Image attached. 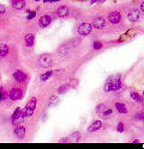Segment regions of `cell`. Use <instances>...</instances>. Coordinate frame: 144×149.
I'll use <instances>...</instances> for the list:
<instances>
[{
  "label": "cell",
  "mask_w": 144,
  "mask_h": 149,
  "mask_svg": "<svg viewBox=\"0 0 144 149\" xmlns=\"http://www.w3.org/2000/svg\"><path fill=\"white\" fill-rule=\"evenodd\" d=\"M117 130H118L119 132H123V131H124V124L123 123H119L118 126H117Z\"/></svg>",
  "instance_id": "484cf974"
},
{
  "label": "cell",
  "mask_w": 144,
  "mask_h": 149,
  "mask_svg": "<svg viewBox=\"0 0 144 149\" xmlns=\"http://www.w3.org/2000/svg\"><path fill=\"white\" fill-rule=\"evenodd\" d=\"M15 135H16L18 138H23L24 135H25V128L24 126H17L15 129Z\"/></svg>",
  "instance_id": "30bf717a"
},
{
  "label": "cell",
  "mask_w": 144,
  "mask_h": 149,
  "mask_svg": "<svg viewBox=\"0 0 144 149\" xmlns=\"http://www.w3.org/2000/svg\"><path fill=\"white\" fill-rule=\"evenodd\" d=\"M35 107H36V99H35V98H32V99H30V100L28 101L26 106L24 107V110H23L24 116H25V117H30V116L34 113Z\"/></svg>",
  "instance_id": "7a4b0ae2"
},
{
  "label": "cell",
  "mask_w": 144,
  "mask_h": 149,
  "mask_svg": "<svg viewBox=\"0 0 144 149\" xmlns=\"http://www.w3.org/2000/svg\"><path fill=\"white\" fill-rule=\"evenodd\" d=\"M127 18H128V20L131 22V23H136V22H138V19H139V11L131 10L130 12L127 13Z\"/></svg>",
  "instance_id": "8992f818"
},
{
  "label": "cell",
  "mask_w": 144,
  "mask_h": 149,
  "mask_svg": "<svg viewBox=\"0 0 144 149\" xmlns=\"http://www.w3.org/2000/svg\"><path fill=\"white\" fill-rule=\"evenodd\" d=\"M68 88H70V86H68V85H64V86H61V87H59L58 92H59V93H65Z\"/></svg>",
  "instance_id": "7402d4cb"
},
{
  "label": "cell",
  "mask_w": 144,
  "mask_h": 149,
  "mask_svg": "<svg viewBox=\"0 0 144 149\" xmlns=\"http://www.w3.org/2000/svg\"><path fill=\"white\" fill-rule=\"evenodd\" d=\"M141 11H142V12H144V1L141 4Z\"/></svg>",
  "instance_id": "1f68e13d"
},
{
  "label": "cell",
  "mask_w": 144,
  "mask_h": 149,
  "mask_svg": "<svg viewBox=\"0 0 144 149\" xmlns=\"http://www.w3.org/2000/svg\"><path fill=\"white\" fill-rule=\"evenodd\" d=\"M35 42V35L29 34L25 36V45L26 47H31Z\"/></svg>",
  "instance_id": "7c38bea8"
},
{
  "label": "cell",
  "mask_w": 144,
  "mask_h": 149,
  "mask_svg": "<svg viewBox=\"0 0 144 149\" xmlns=\"http://www.w3.org/2000/svg\"><path fill=\"white\" fill-rule=\"evenodd\" d=\"M92 30V24L90 23H82L78 25V29H77V32H78L81 36H88V35L91 32Z\"/></svg>",
  "instance_id": "6da1fadb"
},
{
  "label": "cell",
  "mask_w": 144,
  "mask_h": 149,
  "mask_svg": "<svg viewBox=\"0 0 144 149\" xmlns=\"http://www.w3.org/2000/svg\"><path fill=\"white\" fill-rule=\"evenodd\" d=\"M23 97V92L21 88H13L10 91V99L11 100H19Z\"/></svg>",
  "instance_id": "5b68a950"
},
{
  "label": "cell",
  "mask_w": 144,
  "mask_h": 149,
  "mask_svg": "<svg viewBox=\"0 0 144 149\" xmlns=\"http://www.w3.org/2000/svg\"><path fill=\"white\" fill-rule=\"evenodd\" d=\"M112 112H113L112 109H106V110L102 112V117H103V118H106V117H108V116L112 115Z\"/></svg>",
  "instance_id": "44dd1931"
},
{
  "label": "cell",
  "mask_w": 144,
  "mask_h": 149,
  "mask_svg": "<svg viewBox=\"0 0 144 149\" xmlns=\"http://www.w3.org/2000/svg\"><path fill=\"white\" fill-rule=\"evenodd\" d=\"M52 75H53L52 70H49V72H46V73H43V74L40 76V80H41V81H46V80H48L50 76H52Z\"/></svg>",
  "instance_id": "d6986e66"
},
{
  "label": "cell",
  "mask_w": 144,
  "mask_h": 149,
  "mask_svg": "<svg viewBox=\"0 0 144 149\" xmlns=\"http://www.w3.org/2000/svg\"><path fill=\"white\" fill-rule=\"evenodd\" d=\"M29 13H30V14L28 16V19H32L35 16H36V13H35V12H29Z\"/></svg>",
  "instance_id": "f546056e"
},
{
  "label": "cell",
  "mask_w": 144,
  "mask_h": 149,
  "mask_svg": "<svg viewBox=\"0 0 144 149\" xmlns=\"http://www.w3.org/2000/svg\"><path fill=\"white\" fill-rule=\"evenodd\" d=\"M48 1H50V0H43V3H48Z\"/></svg>",
  "instance_id": "d6a6232c"
},
{
  "label": "cell",
  "mask_w": 144,
  "mask_h": 149,
  "mask_svg": "<svg viewBox=\"0 0 144 149\" xmlns=\"http://www.w3.org/2000/svg\"><path fill=\"white\" fill-rule=\"evenodd\" d=\"M13 78H15V80L18 82H24L26 79V75L24 74L22 70H16V72L13 73Z\"/></svg>",
  "instance_id": "9c48e42d"
},
{
  "label": "cell",
  "mask_w": 144,
  "mask_h": 149,
  "mask_svg": "<svg viewBox=\"0 0 144 149\" xmlns=\"http://www.w3.org/2000/svg\"><path fill=\"white\" fill-rule=\"evenodd\" d=\"M68 13V8L66 6H60V7L57 10V14L59 17H63V16H66Z\"/></svg>",
  "instance_id": "5bb4252c"
},
{
  "label": "cell",
  "mask_w": 144,
  "mask_h": 149,
  "mask_svg": "<svg viewBox=\"0 0 144 149\" xmlns=\"http://www.w3.org/2000/svg\"><path fill=\"white\" fill-rule=\"evenodd\" d=\"M57 99H58L57 97H52V98H50V103H49V105H52V104L57 103Z\"/></svg>",
  "instance_id": "f1b7e54d"
},
{
  "label": "cell",
  "mask_w": 144,
  "mask_h": 149,
  "mask_svg": "<svg viewBox=\"0 0 144 149\" xmlns=\"http://www.w3.org/2000/svg\"><path fill=\"white\" fill-rule=\"evenodd\" d=\"M5 11H6V7H5L4 5H1V4H0V14L5 13Z\"/></svg>",
  "instance_id": "83f0119b"
},
{
  "label": "cell",
  "mask_w": 144,
  "mask_h": 149,
  "mask_svg": "<svg viewBox=\"0 0 144 149\" xmlns=\"http://www.w3.org/2000/svg\"><path fill=\"white\" fill-rule=\"evenodd\" d=\"M39 64L41 66V67H43V68H47V67H49V66H52V64H53V59L48 54H43V55L40 56Z\"/></svg>",
  "instance_id": "3957f363"
},
{
  "label": "cell",
  "mask_w": 144,
  "mask_h": 149,
  "mask_svg": "<svg viewBox=\"0 0 144 149\" xmlns=\"http://www.w3.org/2000/svg\"><path fill=\"white\" fill-rule=\"evenodd\" d=\"M131 98L133 99L134 101H137V103H142V101H143V99H142V95H139V93L131 92Z\"/></svg>",
  "instance_id": "ac0fdd59"
},
{
  "label": "cell",
  "mask_w": 144,
  "mask_h": 149,
  "mask_svg": "<svg viewBox=\"0 0 144 149\" xmlns=\"http://www.w3.org/2000/svg\"><path fill=\"white\" fill-rule=\"evenodd\" d=\"M50 1H52V3H53V1H59V0H50Z\"/></svg>",
  "instance_id": "836d02e7"
},
{
  "label": "cell",
  "mask_w": 144,
  "mask_h": 149,
  "mask_svg": "<svg viewBox=\"0 0 144 149\" xmlns=\"http://www.w3.org/2000/svg\"><path fill=\"white\" fill-rule=\"evenodd\" d=\"M8 54V47L6 44H0V57H4Z\"/></svg>",
  "instance_id": "2e32d148"
},
{
  "label": "cell",
  "mask_w": 144,
  "mask_h": 149,
  "mask_svg": "<svg viewBox=\"0 0 144 149\" xmlns=\"http://www.w3.org/2000/svg\"><path fill=\"white\" fill-rule=\"evenodd\" d=\"M108 20L112 24H118L120 23L121 20V13L118 12V11H113L108 14Z\"/></svg>",
  "instance_id": "277c9868"
},
{
  "label": "cell",
  "mask_w": 144,
  "mask_h": 149,
  "mask_svg": "<svg viewBox=\"0 0 144 149\" xmlns=\"http://www.w3.org/2000/svg\"><path fill=\"white\" fill-rule=\"evenodd\" d=\"M35 1H39V0H35Z\"/></svg>",
  "instance_id": "d590c367"
},
{
  "label": "cell",
  "mask_w": 144,
  "mask_h": 149,
  "mask_svg": "<svg viewBox=\"0 0 144 149\" xmlns=\"http://www.w3.org/2000/svg\"><path fill=\"white\" fill-rule=\"evenodd\" d=\"M24 6H25L24 0H16V1L12 4V7L15 8V10H22Z\"/></svg>",
  "instance_id": "4fadbf2b"
},
{
  "label": "cell",
  "mask_w": 144,
  "mask_h": 149,
  "mask_svg": "<svg viewBox=\"0 0 144 149\" xmlns=\"http://www.w3.org/2000/svg\"><path fill=\"white\" fill-rule=\"evenodd\" d=\"M101 48H102V43L99 42V41H95L94 42V49L95 50H99V49H101Z\"/></svg>",
  "instance_id": "603a6c76"
},
{
  "label": "cell",
  "mask_w": 144,
  "mask_h": 149,
  "mask_svg": "<svg viewBox=\"0 0 144 149\" xmlns=\"http://www.w3.org/2000/svg\"><path fill=\"white\" fill-rule=\"evenodd\" d=\"M19 113H21V109H19V107H17L16 110H15V112L12 113V119H13V118H16V117L19 115Z\"/></svg>",
  "instance_id": "cb8c5ba5"
},
{
  "label": "cell",
  "mask_w": 144,
  "mask_h": 149,
  "mask_svg": "<svg viewBox=\"0 0 144 149\" xmlns=\"http://www.w3.org/2000/svg\"><path fill=\"white\" fill-rule=\"evenodd\" d=\"M105 110H106V105H105V104H100V105L96 106V112L97 113H102Z\"/></svg>",
  "instance_id": "ffe728a7"
},
{
  "label": "cell",
  "mask_w": 144,
  "mask_h": 149,
  "mask_svg": "<svg viewBox=\"0 0 144 149\" xmlns=\"http://www.w3.org/2000/svg\"><path fill=\"white\" fill-rule=\"evenodd\" d=\"M50 23H52V18H50L49 16H42L41 18L39 19V24L41 28H46V26H48Z\"/></svg>",
  "instance_id": "ba28073f"
},
{
  "label": "cell",
  "mask_w": 144,
  "mask_h": 149,
  "mask_svg": "<svg viewBox=\"0 0 144 149\" xmlns=\"http://www.w3.org/2000/svg\"><path fill=\"white\" fill-rule=\"evenodd\" d=\"M143 95H144V91H143Z\"/></svg>",
  "instance_id": "e575fe53"
},
{
  "label": "cell",
  "mask_w": 144,
  "mask_h": 149,
  "mask_svg": "<svg viewBox=\"0 0 144 149\" xmlns=\"http://www.w3.org/2000/svg\"><path fill=\"white\" fill-rule=\"evenodd\" d=\"M23 117H24V112H23V111H21V113L17 116L16 118L12 119V123H13V124H19L22 121H23Z\"/></svg>",
  "instance_id": "e0dca14e"
},
{
  "label": "cell",
  "mask_w": 144,
  "mask_h": 149,
  "mask_svg": "<svg viewBox=\"0 0 144 149\" xmlns=\"http://www.w3.org/2000/svg\"><path fill=\"white\" fill-rule=\"evenodd\" d=\"M136 119H139V121H144V112L136 115Z\"/></svg>",
  "instance_id": "d4e9b609"
},
{
  "label": "cell",
  "mask_w": 144,
  "mask_h": 149,
  "mask_svg": "<svg viewBox=\"0 0 144 149\" xmlns=\"http://www.w3.org/2000/svg\"><path fill=\"white\" fill-rule=\"evenodd\" d=\"M115 109L120 113H127V109H126V106L123 103H117L115 104Z\"/></svg>",
  "instance_id": "9a60e30c"
},
{
  "label": "cell",
  "mask_w": 144,
  "mask_h": 149,
  "mask_svg": "<svg viewBox=\"0 0 144 149\" xmlns=\"http://www.w3.org/2000/svg\"><path fill=\"white\" fill-rule=\"evenodd\" d=\"M105 0H91V4H96V3H103Z\"/></svg>",
  "instance_id": "4dcf8cb0"
},
{
  "label": "cell",
  "mask_w": 144,
  "mask_h": 149,
  "mask_svg": "<svg viewBox=\"0 0 144 149\" xmlns=\"http://www.w3.org/2000/svg\"><path fill=\"white\" fill-rule=\"evenodd\" d=\"M105 19L102 18V17H95L94 19H92V26H94L95 29H102L103 26H105Z\"/></svg>",
  "instance_id": "52a82bcc"
},
{
  "label": "cell",
  "mask_w": 144,
  "mask_h": 149,
  "mask_svg": "<svg viewBox=\"0 0 144 149\" xmlns=\"http://www.w3.org/2000/svg\"><path fill=\"white\" fill-rule=\"evenodd\" d=\"M101 126H102V123H101V122H100V121H95L94 123H92L91 125H90L89 128H88V131H89V132L96 131V130H99V129L101 128Z\"/></svg>",
  "instance_id": "8fae6325"
},
{
  "label": "cell",
  "mask_w": 144,
  "mask_h": 149,
  "mask_svg": "<svg viewBox=\"0 0 144 149\" xmlns=\"http://www.w3.org/2000/svg\"><path fill=\"white\" fill-rule=\"evenodd\" d=\"M4 98H5V94H4V88L0 87V101L3 100Z\"/></svg>",
  "instance_id": "4316f807"
}]
</instances>
